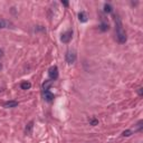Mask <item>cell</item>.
<instances>
[{
  "label": "cell",
  "mask_w": 143,
  "mask_h": 143,
  "mask_svg": "<svg viewBox=\"0 0 143 143\" xmlns=\"http://www.w3.org/2000/svg\"><path fill=\"white\" fill-rule=\"evenodd\" d=\"M3 54H5V53H3V49H1V48H0V57H2Z\"/></svg>",
  "instance_id": "18"
},
{
  "label": "cell",
  "mask_w": 143,
  "mask_h": 143,
  "mask_svg": "<svg viewBox=\"0 0 143 143\" xmlns=\"http://www.w3.org/2000/svg\"><path fill=\"white\" fill-rule=\"evenodd\" d=\"M20 87H21V89H23V91H27V89H29L31 87V83L25 81V82H22L20 84Z\"/></svg>",
  "instance_id": "11"
},
{
  "label": "cell",
  "mask_w": 143,
  "mask_h": 143,
  "mask_svg": "<svg viewBox=\"0 0 143 143\" xmlns=\"http://www.w3.org/2000/svg\"><path fill=\"white\" fill-rule=\"evenodd\" d=\"M53 85V81H45V83L42 84V88H44V91H46V89H49V87Z\"/></svg>",
  "instance_id": "12"
},
{
  "label": "cell",
  "mask_w": 143,
  "mask_h": 143,
  "mask_svg": "<svg viewBox=\"0 0 143 143\" xmlns=\"http://www.w3.org/2000/svg\"><path fill=\"white\" fill-rule=\"evenodd\" d=\"M89 124L93 125V126H95V125L99 124V121H97L95 117H93V119H91V120H89Z\"/></svg>",
  "instance_id": "14"
},
{
  "label": "cell",
  "mask_w": 143,
  "mask_h": 143,
  "mask_svg": "<svg viewBox=\"0 0 143 143\" xmlns=\"http://www.w3.org/2000/svg\"><path fill=\"white\" fill-rule=\"evenodd\" d=\"M48 75H49L50 80H53V81L58 78V68H57V66H52V67L48 69Z\"/></svg>",
  "instance_id": "2"
},
{
  "label": "cell",
  "mask_w": 143,
  "mask_h": 143,
  "mask_svg": "<svg viewBox=\"0 0 143 143\" xmlns=\"http://www.w3.org/2000/svg\"><path fill=\"white\" fill-rule=\"evenodd\" d=\"M3 28H14V25L6 19H0V29Z\"/></svg>",
  "instance_id": "5"
},
{
  "label": "cell",
  "mask_w": 143,
  "mask_h": 143,
  "mask_svg": "<svg viewBox=\"0 0 143 143\" xmlns=\"http://www.w3.org/2000/svg\"><path fill=\"white\" fill-rule=\"evenodd\" d=\"M142 123H143V121H139V123L136 125H138V129H136V131H141L142 130Z\"/></svg>",
  "instance_id": "16"
},
{
  "label": "cell",
  "mask_w": 143,
  "mask_h": 143,
  "mask_svg": "<svg viewBox=\"0 0 143 143\" xmlns=\"http://www.w3.org/2000/svg\"><path fill=\"white\" fill-rule=\"evenodd\" d=\"M104 11L106 12V14H111V12L113 11L112 7H111V5H108V3H105L104 5Z\"/></svg>",
  "instance_id": "13"
},
{
  "label": "cell",
  "mask_w": 143,
  "mask_h": 143,
  "mask_svg": "<svg viewBox=\"0 0 143 143\" xmlns=\"http://www.w3.org/2000/svg\"><path fill=\"white\" fill-rule=\"evenodd\" d=\"M115 31H116V39L120 44H125L126 41V34H125V30L123 28L122 21H121V18L117 15H115Z\"/></svg>",
  "instance_id": "1"
},
{
  "label": "cell",
  "mask_w": 143,
  "mask_h": 143,
  "mask_svg": "<svg viewBox=\"0 0 143 143\" xmlns=\"http://www.w3.org/2000/svg\"><path fill=\"white\" fill-rule=\"evenodd\" d=\"M108 28H110L108 22L105 21L104 19H102V22H101V25H100V29H101L102 31H106V30H108Z\"/></svg>",
  "instance_id": "9"
},
{
  "label": "cell",
  "mask_w": 143,
  "mask_h": 143,
  "mask_svg": "<svg viewBox=\"0 0 143 143\" xmlns=\"http://www.w3.org/2000/svg\"><path fill=\"white\" fill-rule=\"evenodd\" d=\"M6 108H12V107H17L18 106V102L17 101H8L3 104Z\"/></svg>",
  "instance_id": "7"
},
{
  "label": "cell",
  "mask_w": 143,
  "mask_h": 143,
  "mask_svg": "<svg viewBox=\"0 0 143 143\" xmlns=\"http://www.w3.org/2000/svg\"><path fill=\"white\" fill-rule=\"evenodd\" d=\"M142 91H143L142 87H140V88L138 89V93H139V95H140V96H142Z\"/></svg>",
  "instance_id": "17"
},
{
  "label": "cell",
  "mask_w": 143,
  "mask_h": 143,
  "mask_svg": "<svg viewBox=\"0 0 143 143\" xmlns=\"http://www.w3.org/2000/svg\"><path fill=\"white\" fill-rule=\"evenodd\" d=\"M72 38H73V31L68 30L61 35V42H64V44H67V42H69L70 40H72Z\"/></svg>",
  "instance_id": "3"
},
{
  "label": "cell",
  "mask_w": 143,
  "mask_h": 143,
  "mask_svg": "<svg viewBox=\"0 0 143 143\" xmlns=\"http://www.w3.org/2000/svg\"><path fill=\"white\" fill-rule=\"evenodd\" d=\"M33 129H34V122L31 121V122H29L28 124L26 125V129H25V132H26L27 135H31V133H33Z\"/></svg>",
  "instance_id": "8"
},
{
  "label": "cell",
  "mask_w": 143,
  "mask_h": 143,
  "mask_svg": "<svg viewBox=\"0 0 143 143\" xmlns=\"http://www.w3.org/2000/svg\"><path fill=\"white\" fill-rule=\"evenodd\" d=\"M42 95H44L45 101H47V102H52L53 100H54V94H53L49 89H46V91H44Z\"/></svg>",
  "instance_id": "6"
},
{
  "label": "cell",
  "mask_w": 143,
  "mask_h": 143,
  "mask_svg": "<svg viewBox=\"0 0 143 143\" xmlns=\"http://www.w3.org/2000/svg\"><path fill=\"white\" fill-rule=\"evenodd\" d=\"M65 59L68 64H73V63H75V61H76V55L74 54L73 52H67L65 55Z\"/></svg>",
  "instance_id": "4"
},
{
  "label": "cell",
  "mask_w": 143,
  "mask_h": 143,
  "mask_svg": "<svg viewBox=\"0 0 143 143\" xmlns=\"http://www.w3.org/2000/svg\"><path fill=\"white\" fill-rule=\"evenodd\" d=\"M132 133H133V131H131V130H126V131H123L122 135L123 136H130V135H132Z\"/></svg>",
  "instance_id": "15"
},
{
  "label": "cell",
  "mask_w": 143,
  "mask_h": 143,
  "mask_svg": "<svg viewBox=\"0 0 143 143\" xmlns=\"http://www.w3.org/2000/svg\"><path fill=\"white\" fill-rule=\"evenodd\" d=\"M87 18H88V17H87V15L85 11H81L80 14H78V20H80L81 22H86Z\"/></svg>",
  "instance_id": "10"
},
{
  "label": "cell",
  "mask_w": 143,
  "mask_h": 143,
  "mask_svg": "<svg viewBox=\"0 0 143 143\" xmlns=\"http://www.w3.org/2000/svg\"><path fill=\"white\" fill-rule=\"evenodd\" d=\"M61 3H63V5L65 6V7H67V6H68V2H67V1H61Z\"/></svg>",
  "instance_id": "19"
}]
</instances>
